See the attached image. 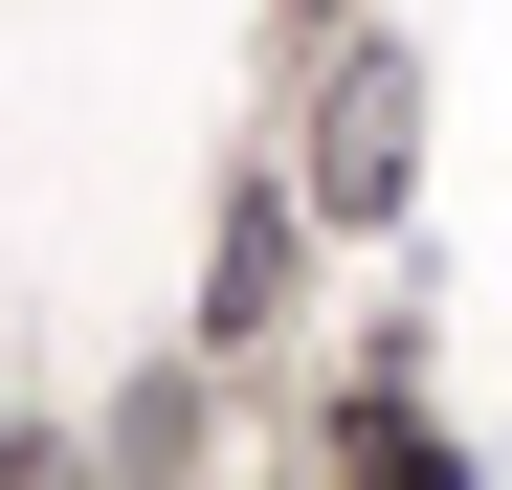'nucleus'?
Masks as SVG:
<instances>
[{"instance_id": "obj_1", "label": "nucleus", "mask_w": 512, "mask_h": 490, "mask_svg": "<svg viewBox=\"0 0 512 490\" xmlns=\"http://www.w3.org/2000/svg\"><path fill=\"white\" fill-rule=\"evenodd\" d=\"M401 179H423V67L334 45V90H312V223H401Z\"/></svg>"}, {"instance_id": "obj_2", "label": "nucleus", "mask_w": 512, "mask_h": 490, "mask_svg": "<svg viewBox=\"0 0 512 490\" xmlns=\"http://www.w3.org/2000/svg\"><path fill=\"white\" fill-rule=\"evenodd\" d=\"M290 23H334V0H290Z\"/></svg>"}]
</instances>
